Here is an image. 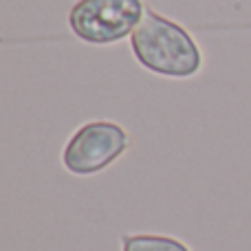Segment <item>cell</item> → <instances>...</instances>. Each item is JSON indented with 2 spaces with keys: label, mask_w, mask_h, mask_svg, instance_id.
<instances>
[{
  "label": "cell",
  "mask_w": 251,
  "mask_h": 251,
  "mask_svg": "<svg viewBox=\"0 0 251 251\" xmlns=\"http://www.w3.org/2000/svg\"><path fill=\"white\" fill-rule=\"evenodd\" d=\"M130 49L143 69L161 77L190 79L203 69V53L190 31L150 7L130 35Z\"/></svg>",
  "instance_id": "obj_1"
},
{
  "label": "cell",
  "mask_w": 251,
  "mask_h": 251,
  "mask_svg": "<svg viewBox=\"0 0 251 251\" xmlns=\"http://www.w3.org/2000/svg\"><path fill=\"white\" fill-rule=\"evenodd\" d=\"M122 251H190V247L170 236L130 234L122 238Z\"/></svg>",
  "instance_id": "obj_4"
},
{
  "label": "cell",
  "mask_w": 251,
  "mask_h": 251,
  "mask_svg": "<svg viewBox=\"0 0 251 251\" xmlns=\"http://www.w3.org/2000/svg\"><path fill=\"white\" fill-rule=\"evenodd\" d=\"M146 16L143 0H77L69 11V29L77 40L95 47L130 38Z\"/></svg>",
  "instance_id": "obj_2"
},
{
  "label": "cell",
  "mask_w": 251,
  "mask_h": 251,
  "mask_svg": "<svg viewBox=\"0 0 251 251\" xmlns=\"http://www.w3.org/2000/svg\"><path fill=\"white\" fill-rule=\"evenodd\" d=\"M128 148L130 134L124 126L108 119H95L71 134L62 150V165L71 174L91 176L113 165Z\"/></svg>",
  "instance_id": "obj_3"
}]
</instances>
